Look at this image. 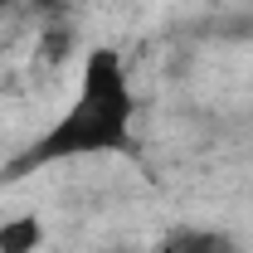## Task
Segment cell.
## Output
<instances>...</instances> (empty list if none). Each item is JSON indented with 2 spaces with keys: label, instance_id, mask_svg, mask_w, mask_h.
<instances>
[{
  "label": "cell",
  "instance_id": "obj_2",
  "mask_svg": "<svg viewBox=\"0 0 253 253\" xmlns=\"http://www.w3.org/2000/svg\"><path fill=\"white\" fill-rule=\"evenodd\" d=\"M39 244H44V219L39 214L0 219V253H39Z\"/></svg>",
  "mask_w": 253,
  "mask_h": 253
},
{
  "label": "cell",
  "instance_id": "obj_3",
  "mask_svg": "<svg viewBox=\"0 0 253 253\" xmlns=\"http://www.w3.org/2000/svg\"><path fill=\"white\" fill-rule=\"evenodd\" d=\"M30 5H34V10H39V15H49V20L68 10V0H30Z\"/></svg>",
  "mask_w": 253,
  "mask_h": 253
},
{
  "label": "cell",
  "instance_id": "obj_1",
  "mask_svg": "<svg viewBox=\"0 0 253 253\" xmlns=\"http://www.w3.org/2000/svg\"><path fill=\"white\" fill-rule=\"evenodd\" d=\"M131 97H93L78 93L59 112V122L44 126V136L30 146L25 166H49V161H83L126 151V126H131Z\"/></svg>",
  "mask_w": 253,
  "mask_h": 253
}]
</instances>
